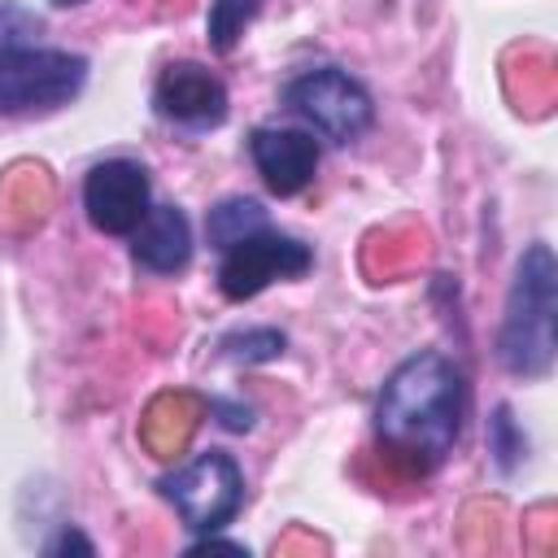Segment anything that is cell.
Masks as SVG:
<instances>
[{
  "instance_id": "cell-2",
  "label": "cell",
  "mask_w": 558,
  "mask_h": 558,
  "mask_svg": "<svg viewBox=\"0 0 558 558\" xmlns=\"http://www.w3.org/2000/svg\"><path fill=\"white\" fill-rule=\"evenodd\" d=\"M554 279L558 270L549 244H532L514 266V283L497 336V357L510 375L536 379L554 362Z\"/></svg>"
},
{
  "instance_id": "cell-16",
  "label": "cell",
  "mask_w": 558,
  "mask_h": 558,
  "mask_svg": "<svg viewBox=\"0 0 558 558\" xmlns=\"http://www.w3.org/2000/svg\"><path fill=\"white\" fill-rule=\"evenodd\" d=\"M52 4H61V9H70V4H83V0H52Z\"/></svg>"
},
{
  "instance_id": "cell-8",
  "label": "cell",
  "mask_w": 558,
  "mask_h": 558,
  "mask_svg": "<svg viewBox=\"0 0 558 558\" xmlns=\"http://www.w3.org/2000/svg\"><path fill=\"white\" fill-rule=\"evenodd\" d=\"M153 105L179 126H218L227 118V87L201 61H170L153 87Z\"/></svg>"
},
{
  "instance_id": "cell-7",
  "label": "cell",
  "mask_w": 558,
  "mask_h": 558,
  "mask_svg": "<svg viewBox=\"0 0 558 558\" xmlns=\"http://www.w3.org/2000/svg\"><path fill=\"white\" fill-rule=\"evenodd\" d=\"M83 209L92 218L96 231L105 235H131L144 214L153 209V187H148V170L140 161L113 157L87 170L83 179Z\"/></svg>"
},
{
  "instance_id": "cell-1",
  "label": "cell",
  "mask_w": 558,
  "mask_h": 558,
  "mask_svg": "<svg viewBox=\"0 0 558 558\" xmlns=\"http://www.w3.org/2000/svg\"><path fill=\"white\" fill-rule=\"evenodd\" d=\"M375 436L388 458L405 462L410 471L440 466L466 418V375L440 349L410 353L397 362L375 397Z\"/></svg>"
},
{
  "instance_id": "cell-12",
  "label": "cell",
  "mask_w": 558,
  "mask_h": 558,
  "mask_svg": "<svg viewBox=\"0 0 558 558\" xmlns=\"http://www.w3.org/2000/svg\"><path fill=\"white\" fill-rule=\"evenodd\" d=\"M262 0H209V17H205V31H209V44L214 52H231L244 35V26L257 17Z\"/></svg>"
},
{
  "instance_id": "cell-13",
  "label": "cell",
  "mask_w": 558,
  "mask_h": 558,
  "mask_svg": "<svg viewBox=\"0 0 558 558\" xmlns=\"http://www.w3.org/2000/svg\"><path fill=\"white\" fill-rule=\"evenodd\" d=\"M523 449H527V440L514 432L510 410H506V405H497V414H493V453H497L501 471H510V466L519 462V453H523Z\"/></svg>"
},
{
  "instance_id": "cell-4",
  "label": "cell",
  "mask_w": 558,
  "mask_h": 558,
  "mask_svg": "<svg viewBox=\"0 0 558 558\" xmlns=\"http://www.w3.org/2000/svg\"><path fill=\"white\" fill-rule=\"evenodd\" d=\"M157 493L179 510L183 527L209 536V532L227 527L240 514V506H244V471H240V462L231 453L209 449V453H196L187 466L161 475Z\"/></svg>"
},
{
  "instance_id": "cell-3",
  "label": "cell",
  "mask_w": 558,
  "mask_h": 558,
  "mask_svg": "<svg viewBox=\"0 0 558 558\" xmlns=\"http://www.w3.org/2000/svg\"><path fill=\"white\" fill-rule=\"evenodd\" d=\"M87 83V61L65 48L0 44V118L52 113Z\"/></svg>"
},
{
  "instance_id": "cell-9",
  "label": "cell",
  "mask_w": 558,
  "mask_h": 558,
  "mask_svg": "<svg viewBox=\"0 0 558 558\" xmlns=\"http://www.w3.org/2000/svg\"><path fill=\"white\" fill-rule=\"evenodd\" d=\"M248 157L275 196H296L301 187L314 183L318 140L305 131H292V126H257L248 135Z\"/></svg>"
},
{
  "instance_id": "cell-5",
  "label": "cell",
  "mask_w": 558,
  "mask_h": 558,
  "mask_svg": "<svg viewBox=\"0 0 558 558\" xmlns=\"http://www.w3.org/2000/svg\"><path fill=\"white\" fill-rule=\"evenodd\" d=\"M283 105L292 113H301L323 140L331 144H353L371 131L375 122V100L371 92L340 65H318L296 74L283 87Z\"/></svg>"
},
{
  "instance_id": "cell-6",
  "label": "cell",
  "mask_w": 558,
  "mask_h": 558,
  "mask_svg": "<svg viewBox=\"0 0 558 558\" xmlns=\"http://www.w3.org/2000/svg\"><path fill=\"white\" fill-rule=\"evenodd\" d=\"M314 266V253L310 244L292 240V235H279V231H253L235 244L222 248V262H218V288L227 301H248L257 296L266 283L275 279H296Z\"/></svg>"
},
{
  "instance_id": "cell-10",
  "label": "cell",
  "mask_w": 558,
  "mask_h": 558,
  "mask_svg": "<svg viewBox=\"0 0 558 558\" xmlns=\"http://www.w3.org/2000/svg\"><path fill=\"white\" fill-rule=\"evenodd\" d=\"M131 253L153 275H174L192 262V227L187 214L174 205H153L144 222L131 231Z\"/></svg>"
},
{
  "instance_id": "cell-11",
  "label": "cell",
  "mask_w": 558,
  "mask_h": 558,
  "mask_svg": "<svg viewBox=\"0 0 558 558\" xmlns=\"http://www.w3.org/2000/svg\"><path fill=\"white\" fill-rule=\"evenodd\" d=\"M262 227H266V209L257 201H248V196H227L205 218V231H209L214 248H227V244H235V240H244V235H253Z\"/></svg>"
},
{
  "instance_id": "cell-14",
  "label": "cell",
  "mask_w": 558,
  "mask_h": 558,
  "mask_svg": "<svg viewBox=\"0 0 558 558\" xmlns=\"http://www.w3.org/2000/svg\"><path fill=\"white\" fill-rule=\"evenodd\" d=\"M248 349H240L235 357H248V362H266V357H279L283 353V336L279 331H248V336H231Z\"/></svg>"
},
{
  "instance_id": "cell-15",
  "label": "cell",
  "mask_w": 558,
  "mask_h": 558,
  "mask_svg": "<svg viewBox=\"0 0 558 558\" xmlns=\"http://www.w3.org/2000/svg\"><path fill=\"white\" fill-rule=\"evenodd\" d=\"M61 549H83V554H92V541H83L78 532H61V536L48 545V554H61Z\"/></svg>"
}]
</instances>
